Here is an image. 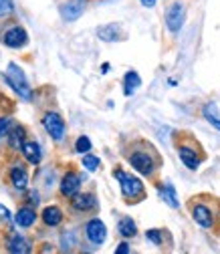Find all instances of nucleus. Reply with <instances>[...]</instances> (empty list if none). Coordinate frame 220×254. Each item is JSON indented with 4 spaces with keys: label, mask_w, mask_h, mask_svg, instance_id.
<instances>
[{
    "label": "nucleus",
    "mask_w": 220,
    "mask_h": 254,
    "mask_svg": "<svg viewBox=\"0 0 220 254\" xmlns=\"http://www.w3.org/2000/svg\"><path fill=\"white\" fill-rule=\"evenodd\" d=\"M113 176H115V180H119L123 198H128V200H140L144 196V184H142V180H138L136 176L125 174L123 170H115Z\"/></svg>",
    "instance_id": "obj_1"
},
{
    "label": "nucleus",
    "mask_w": 220,
    "mask_h": 254,
    "mask_svg": "<svg viewBox=\"0 0 220 254\" xmlns=\"http://www.w3.org/2000/svg\"><path fill=\"white\" fill-rule=\"evenodd\" d=\"M4 81L20 95L22 99H30L33 97V91H30V85H28V81H26V77H24V73L14 65V63H10L8 65V71L4 73Z\"/></svg>",
    "instance_id": "obj_2"
},
{
    "label": "nucleus",
    "mask_w": 220,
    "mask_h": 254,
    "mask_svg": "<svg viewBox=\"0 0 220 254\" xmlns=\"http://www.w3.org/2000/svg\"><path fill=\"white\" fill-rule=\"evenodd\" d=\"M43 125H45L47 133L55 141H61L63 137H65V121H63V117L59 113H47L43 117Z\"/></svg>",
    "instance_id": "obj_3"
},
{
    "label": "nucleus",
    "mask_w": 220,
    "mask_h": 254,
    "mask_svg": "<svg viewBox=\"0 0 220 254\" xmlns=\"http://www.w3.org/2000/svg\"><path fill=\"white\" fill-rule=\"evenodd\" d=\"M184 18H186V8L182 2H174L168 10H166V26L172 30V33H178L184 24Z\"/></svg>",
    "instance_id": "obj_4"
},
{
    "label": "nucleus",
    "mask_w": 220,
    "mask_h": 254,
    "mask_svg": "<svg viewBox=\"0 0 220 254\" xmlns=\"http://www.w3.org/2000/svg\"><path fill=\"white\" fill-rule=\"evenodd\" d=\"M130 164L134 166V170H138L140 174L144 176H151L153 174V160H151V155L146 153V151H134L130 155Z\"/></svg>",
    "instance_id": "obj_5"
},
{
    "label": "nucleus",
    "mask_w": 220,
    "mask_h": 254,
    "mask_svg": "<svg viewBox=\"0 0 220 254\" xmlns=\"http://www.w3.org/2000/svg\"><path fill=\"white\" fill-rule=\"evenodd\" d=\"M85 232H87V238H89L93 244H103L105 238H107V228H105V224H103L99 218L89 220L87 226H85Z\"/></svg>",
    "instance_id": "obj_6"
},
{
    "label": "nucleus",
    "mask_w": 220,
    "mask_h": 254,
    "mask_svg": "<svg viewBox=\"0 0 220 254\" xmlns=\"http://www.w3.org/2000/svg\"><path fill=\"white\" fill-rule=\"evenodd\" d=\"M81 182H83V176H79L75 172L65 174V178H63V182H61V194L67 196V198H73L75 194H79Z\"/></svg>",
    "instance_id": "obj_7"
},
{
    "label": "nucleus",
    "mask_w": 220,
    "mask_h": 254,
    "mask_svg": "<svg viewBox=\"0 0 220 254\" xmlns=\"http://www.w3.org/2000/svg\"><path fill=\"white\" fill-rule=\"evenodd\" d=\"M85 0H69V2H65L61 6V16L63 20H67V22H73L77 20L83 12H85Z\"/></svg>",
    "instance_id": "obj_8"
},
{
    "label": "nucleus",
    "mask_w": 220,
    "mask_h": 254,
    "mask_svg": "<svg viewBox=\"0 0 220 254\" xmlns=\"http://www.w3.org/2000/svg\"><path fill=\"white\" fill-rule=\"evenodd\" d=\"M2 41H4V45L10 47V49H20V47H24V45L28 43V35H26L24 28L14 26V28L6 30L4 37H2Z\"/></svg>",
    "instance_id": "obj_9"
},
{
    "label": "nucleus",
    "mask_w": 220,
    "mask_h": 254,
    "mask_svg": "<svg viewBox=\"0 0 220 254\" xmlns=\"http://www.w3.org/2000/svg\"><path fill=\"white\" fill-rule=\"evenodd\" d=\"M192 216H194V220H196V224H200L202 228H212V226H214V218H212V212H210V208H206L204 204H198V206H194V210H192Z\"/></svg>",
    "instance_id": "obj_10"
},
{
    "label": "nucleus",
    "mask_w": 220,
    "mask_h": 254,
    "mask_svg": "<svg viewBox=\"0 0 220 254\" xmlns=\"http://www.w3.org/2000/svg\"><path fill=\"white\" fill-rule=\"evenodd\" d=\"M71 204L77 212H87V210H93L97 206V200L93 194H75L71 198Z\"/></svg>",
    "instance_id": "obj_11"
},
{
    "label": "nucleus",
    "mask_w": 220,
    "mask_h": 254,
    "mask_svg": "<svg viewBox=\"0 0 220 254\" xmlns=\"http://www.w3.org/2000/svg\"><path fill=\"white\" fill-rule=\"evenodd\" d=\"M178 155H180V160L184 162V166H186L188 170H196V168L200 166V157H198V153H196L192 147L182 145V147L178 149Z\"/></svg>",
    "instance_id": "obj_12"
},
{
    "label": "nucleus",
    "mask_w": 220,
    "mask_h": 254,
    "mask_svg": "<svg viewBox=\"0 0 220 254\" xmlns=\"http://www.w3.org/2000/svg\"><path fill=\"white\" fill-rule=\"evenodd\" d=\"M20 149H22V155L26 157V162H28V164H33V166L41 164V157H43V153H41L39 143H35V141H26V143H24Z\"/></svg>",
    "instance_id": "obj_13"
},
{
    "label": "nucleus",
    "mask_w": 220,
    "mask_h": 254,
    "mask_svg": "<svg viewBox=\"0 0 220 254\" xmlns=\"http://www.w3.org/2000/svg\"><path fill=\"white\" fill-rule=\"evenodd\" d=\"M14 220H16V224H18L20 228H28V226H33V224H35L37 212L30 208V206H24V208H20V210L16 212Z\"/></svg>",
    "instance_id": "obj_14"
},
{
    "label": "nucleus",
    "mask_w": 220,
    "mask_h": 254,
    "mask_svg": "<svg viewBox=\"0 0 220 254\" xmlns=\"http://www.w3.org/2000/svg\"><path fill=\"white\" fill-rule=\"evenodd\" d=\"M8 252L12 254H28L30 252V244L24 236L20 234H12L10 240H8Z\"/></svg>",
    "instance_id": "obj_15"
},
{
    "label": "nucleus",
    "mask_w": 220,
    "mask_h": 254,
    "mask_svg": "<svg viewBox=\"0 0 220 254\" xmlns=\"http://www.w3.org/2000/svg\"><path fill=\"white\" fill-rule=\"evenodd\" d=\"M119 33H121V26H119V24H115V22H111V24H105V26H101V28L97 30L99 39H101V41H105V43H113V41H119Z\"/></svg>",
    "instance_id": "obj_16"
},
{
    "label": "nucleus",
    "mask_w": 220,
    "mask_h": 254,
    "mask_svg": "<svg viewBox=\"0 0 220 254\" xmlns=\"http://www.w3.org/2000/svg\"><path fill=\"white\" fill-rule=\"evenodd\" d=\"M140 85H142V79H140V75L136 71L125 73V77H123V93L128 95V97L140 89Z\"/></svg>",
    "instance_id": "obj_17"
},
{
    "label": "nucleus",
    "mask_w": 220,
    "mask_h": 254,
    "mask_svg": "<svg viewBox=\"0 0 220 254\" xmlns=\"http://www.w3.org/2000/svg\"><path fill=\"white\" fill-rule=\"evenodd\" d=\"M160 198L170 206V208H178L180 206V200H178V194H176V190L170 182H166L162 188H160Z\"/></svg>",
    "instance_id": "obj_18"
},
{
    "label": "nucleus",
    "mask_w": 220,
    "mask_h": 254,
    "mask_svg": "<svg viewBox=\"0 0 220 254\" xmlns=\"http://www.w3.org/2000/svg\"><path fill=\"white\" fill-rule=\"evenodd\" d=\"M10 182H12V186H14L16 190H24V188L28 186V174H26V170H24L22 166L12 168V170H10Z\"/></svg>",
    "instance_id": "obj_19"
},
{
    "label": "nucleus",
    "mask_w": 220,
    "mask_h": 254,
    "mask_svg": "<svg viewBox=\"0 0 220 254\" xmlns=\"http://www.w3.org/2000/svg\"><path fill=\"white\" fill-rule=\"evenodd\" d=\"M61 220H63V212L61 208L57 206H49L43 210V222L47 226H59L61 224Z\"/></svg>",
    "instance_id": "obj_20"
},
{
    "label": "nucleus",
    "mask_w": 220,
    "mask_h": 254,
    "mask_svg": "<svg viewBox=\"0 0 220 254\" xmlns=\"http://www.w3.org/2000/svg\"><path fill=\"white\" fill-rule=\"evenodd\" d=\"M117 230H119V234L123 236V238H132V236H136V222L132 220V218H121L119 222H117Z\"/></svg>",
    "instance_id": "obj_21"
},
{
    "label": "nucleus",
    "mask_w": 220,
    "mask_h": 254,
    "mask_svg": "<svg viewBox=\"0 0 220 254\" xmlns=\"http://www.w3.org/2000/svg\"><path fill=\"white\" fill-rule=\"evenodd\" d=\"M8 141L12 149H20L24 145V129L20 125H14V129L8 133Z\"/></svg>",
    "instance_id": "obj_22"
},
{
    "label": "nucleus",
    "mask_w": 220,
    "mask_h": 254,
    "mask_svg": "<svg viewBox=\"0 0 220 254\" xmlns=\"http://www.w3.org/2000/svg\"><path fill=\"white\" fill-rule=\"evenodd\" d=\"M204 117L208 119V123L212 127H216V129L220 131V115H218V109H216V103H208L204 107Z\"/></svg>",
    "instance_id": "obj_23"
},
{
    "label": "nucleus",
    "mask_w": 220,
    "mask_h": 254,
    "mask_svg": "<svg viewBox=\"0 0 220 254\" xmlns=\"http://www.w3.org/2000/svg\"><path fill=\"white\" fill-rule=\"evenodd\" d=\"M83 166H85V170L87 172H95L97 168H99V157H95V155H85L83 157Z\"/></svg>",
    "instance_id": "obj_24"
},
{
    "label": "nucleus",
    "mask_w": 220,
    "mask_h": 254,
    "mask_svg": "<svg viewBox=\"0 0 220 254\" xmlns=\"http://www.w3.org/2000/svg\"><path fill=\"white\" fill-rule=\"evenodd\" d=\"M75 149H77L79 153H89V149H91V139L85 137V135H81V137L77 139V143H75Z\"/></svg>",
    "instance_id": "obj_25"
},
{
    "label": "nucleus",
    "mask_w": 220,
    "mask_h": 254,
    "mask_svg": "<svg viewBox=\"0 0 220 254\" xmlns=\"http://www.w3.org/2000/svg\"><path fill=\"white\" fill-rule=\"evenodd\" d=\"M10 125H12V119H10V117H0V139L10 133V131H8Z\"/></svg>",
    "instance_id": "obj_26"
},
{
    "label": "nucleus",
    "mask_w": 220,
    "mask_h": 254,
    "mask_svg": "<svg viewBox=\"0 0 220 254\" xmlns=\"http://www.w3.org/2000/svg\"><path fill=\"white\" fill-rule=\"evenodd\" d=\"M14 10L12 0H0V16H8Z\"/></svg>",
    "instance_id": "obj_27"
},
{
    "label": "nucleus",
    "mask_w": 220,
    "mask_h": 254,
    "mask_svg": "<svg viewBox=\"0 0 220 254\" xmlns=\"http://www.w3.org/2000/svg\"><path fill=\"white\" fill-rule=\"evenodd\" d=\"M146 238H147V240H151L153 244H158V246L164 242V238H162V232H160V230H147V232H146Z\"/></svg>",
    "instance_id": "obj_28"
},
{
    "label": "nucleus",
    "mask_w": 220,
    "mask_h": 254,
    "mask_svg": "<svg viewBox=\"0 0 220 254\" xmlns=\"http://www.w3.org/2000/svg\"><path fill=\"white\" fill-rule=\"evenodd\" d=\"M0 220H2V222H10V214H8V210L2 204H0Z\"/></svg>",
    "instance_id": "obj_29"
},
{
    "label": "nucleus",
    "mask_w": 220,
    "mask_h": 254,
    "mask_svg": "<svg viewBox=\"0 0 220 254\" xmlns=\"http://www.w3.org/2000/svg\"><path fill=\"white\" fill-rule=\"evenodd\" d=\"M115 252H117V254H128V252H130V244H128V242H121V244L115 248Z\"/></svg>",
    "instance_id": "obj_30"
},
{
    "label": "nucleus",
    "mask_w": 220,
    "mask_h": 254,
    "mask_svg": "<svg viewBox=\"0 0 220 254\" xmlns=\"http://www.w3.org/2000/svg\"><path fill=\"white\" fill-rule=\"evenodd\" d=\"M142 4H144L146 8H151V6L155 4V0H142Z\"/></svg>",
    "instance_id": "obj_31"
},
{
    "label": "nucleus",
    "mask_w": 220,
    "mask_h": 254,
    "mask_svg": "<svg viewBox=\"0 0 220 254\" xmlns=\"http://www.w3.org/2000/svg\"><path fill=\"white\" fill-rule=\"evenodd\" d=\"M30 204H35V206L39 204V196H37V192H35V194H30Z\"/></svg>",
    "instance_id": "obj_32"
},
{
    "label": "nucleus",
    "mask_w": 220,
    "mask_h": 254,
    "mask_svg": "<svg viewBox=\"0 0 220 254\" xmlns=\"http://www.w3.org/2000/svg\"><path fill=\"white\" fill-rule=\"evenodd\" d=\"M107 71H109V65H107V63H105V65L101 67V73H107Z\"/></svg>",
    "instance_id": "obj_33"
}]
</instances>
